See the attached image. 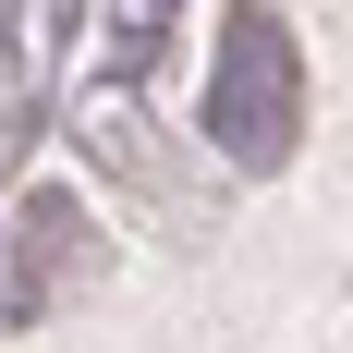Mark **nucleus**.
<instances>
[{"label": "nucleus", "instance_id": "obj_1", "mask_svg": "<svg viewBox=\"0 0 353 353\" xmlns=\"http://www.w3.org/2000/svg\"><path fill=\"white\" fill-rule=\"evenodd\" d=\"M292 134H305V61H292L281 12L244 0V12L219 25V61H208V146L232 171H281Z\"/></svg>", "mask_w": 353, "mask_h": 353}]
</instances>
